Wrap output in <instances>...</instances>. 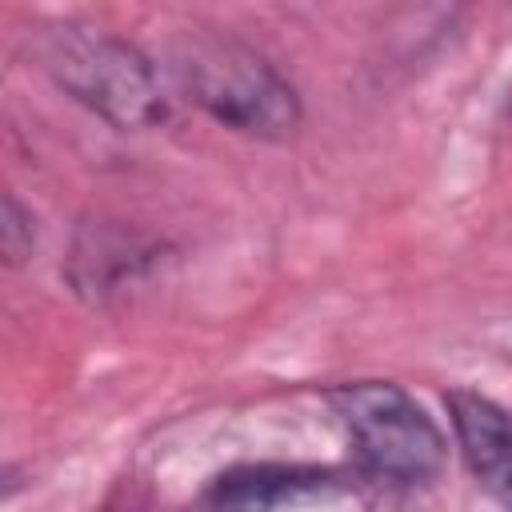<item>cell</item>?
<instances>
[{
  "instance_id": "6da1fadb",
  "label": "cell",
  "mask_w": 512,
  "mask_h": 512,
  "mask_svg": "<svg viewBox=\"0 0 512 512\" xmlns=\"http://www.w3.org/2000/svg\"><path fill=\"white\" fill-rule=\"evenodd\" d=\"M168 60L176 88L224 128L260 140H284L296 132L300 96L256 48L220 32L188 28L172 40Z\"/></svg>"
},
{
  "instance_id": "7a4b0ae2",
  "label": "cell",
  "mask_w": 512,
  "mask_h": 512,
  "mask_svg": "<svg viewBox=\"0 0 512 512\" xmlns=\"http://www.w3.org/2000/svg\"><path fill=\"white\" fill-rule=\"evenodd\" d=\"M40 56L64 92L116 128H152L168 116L152 64L128 40L84 24H56L48 28Z\"/></svg>"
},
{
  "instance_id": "3957f363",
  "label": "cell",
  "mask_w": 512,
  "mask_h": 512,
  "mask_svg": "<svg viewBox=\"0 0 512 512\" xmlns=\"http://www.w3.org/2000/svg\"><path fill=\"white\" fill-rule=\"evenodd\" d=\"M356 460L384 480L424 484L444 468V436L436 420L392 380H356L328 392Z\"/></svg>"
},
{
  "instance_id": "277c9868",
  "label": "cell",
  "mask_w": 512,
  "mask_h": 512,
  "mask_svg": "<svg viewBox=\"0 0 512 512\" xmlns=\"http://www.w3.org/2000/svg\"><path fill=\"white\" fill-rule=\"evenodd\" d=\"M444 404L476 484L512 512V412L472 388H452Z\"/></svg>"
},
{
  "instance_id": "5b68a950",
  "label": "cell",
  "mask_w": 512,
  "mask_h": 512,
  "mask_svg": "<svg viewBox=\"0 0 512 512\" xmlns=\"http://www.w3.org/2000/svg\"><path fill=\"white\" fill-rule=\"evenodd\" d=\"M340 480L328 468H308V464H248L224 472L208 504L212 512H288L304 500H316L324 492H336Z\"/></svg>"
},
{
  "instance_id": "8992f818",
  "label": "cell",
  "mask_w": 512,
  "mask_h": 512,
  "mask_svg": "<svg viewBox=\"0 0 512 512\" xmlns=\"http://www.w3.org/2000/svg\"><path fill=\"white\" fill-rule=\"evenodd\" d=\"M36 244V232H32V216L20 208V200L8 192L4 196V208H0V248H4V260L16 268L28 260Z\"/></svg>"
}]
</instances>
